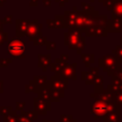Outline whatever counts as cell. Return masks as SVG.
Listing matches in <instances>:
<instances>
[{"mask_svg": "<svg viewBox=\"0 0 122 122\" xmlns=\"http://www.w3.org/2000/svg\"><path fill=\"white\" fill-rule=\"evenodd\" d=\"M25 50V46L21 41H17L14 40L13 42H11L9 45V51L10 52V54H13L14 56L20 55Z\"/></svg>", "mask_w": 122, "mask_h": 122, "instance_id": "obj_1", "label": "cell"}]
</instances>
